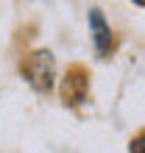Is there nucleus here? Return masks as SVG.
Instances as JSON below:
<instances>
[{"instance_id":"nucleus-1","label":"nucleus","mask_w":145,"mask_h":153,"mask_svg":"<svg viewBox=\"0 0 145 153\" xmlns=\"http://www.w3.org/2000/svg\"><path fill=\"white\" fill-rule=\"evenodd\" d=\"M25 73H28V81L34 84V89L50 92L53 78H56V64H53L50 50H36L31 56V61H28V67H25Z\"/></svg>"},{"instance_id":"nucleus-2","label":"nucleus","mask_w":145,"mask_h":153,"mask_svg":"<svg viewBox=\"0 0 145 153\" xmlns=\"http://www.w3.org/2000/svg\"><path fill=\"white\" fill-rule=\"evenodd\" d=\"M89 33H92V45L98 56H106L112 50V28L103 20L101 8H89Z\"/></svg>"},{"instance_id":"nucleus-3","label":"nucleus","mask_w":145,"mask_h":153,"mask_svg":"<svg viewBox=\"0 0 145 153\" xmlns=\"http://www.w3.org/2000/svg\"><path fill=\"white\" fill-rule=\"evenodd\" d=\"M131 153H142V139H137V142H131Z\"/></svg>"}]
</instances>
